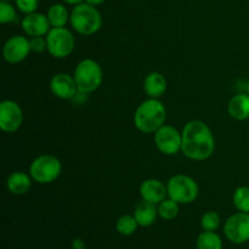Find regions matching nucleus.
Masks as SVG:
<instances>
[{
    "label": "nucleus",
    "mask_w": 249,
    "mask_h": 249,
    "mask_svg": "<svg viewBox=\"0 0 249 249\" xmlns=\"http://www.w3.org/2000/svg\"><path fill=\"white\" fill-rule=\"evenodd\" d=\"M49 23L51 28H58V27H66L67 22L70 21L71 14L68 12L67 7L63 4H53L49 7L48 12Z\"/></svg>",
    "instance_id": "6ab92c4d"
},
{
    "label": "nucleus",
    "mask_w": 249,
    "mask_h": 249,
    "mask_svg": "<svg viewBox=\"0 0 249 249\" xmlns=\"http://www.w3.org/2000/svg\"><path fill=\"white\" fill-rule=\"evenodd\" d=\"M16 7L24 15L33 14L36 12L39 6V0H15Z\"/></svg>",
    "instance_id": "a878e982"
},
{
    "label": "nucleus",
    "mask_w": 249,
    "mask_h": 249,
    "mask_svg": "<svg viewBox=\"0 0 249 249\" xmlns=\"http://www.w3.org/2000/svg\"><path fill=\"white\" fill-rule=\"evenodd\" d=\"M167 79L160 72H151L143 82V90L150 99H160L167 91Z\"/></svg>",
    "instance_id": "2eb2a0df"
},
{
    "label": "nucleus",
    "mask_w": 249,
    "mask_h": 249,
    "mask_svg": "<svg viewBox=\"0 0 249 249\" xmlns=\"http://www.w3.org/2000/svg\"><path fill=\"white\" fill-rule=\"evenodd\" d=\"M2 1H12V0H2Z\"/></svg>",
    "instance_id": "2f4dec72"
},
{
    "label": "nucleus",
    "mask_w": 249,
    "mask_h": 249,
    "mask_svg": "<svg viewBox=\"0 0 249 249\" xmlns=\"http://www.w3.org/2000/svg\"><path fill=\"white\" fill-rule=\"evenodd\" d=\"M31 175L24 172H14L7 177L6 187L10 194L15 196H22L27 194L32 186Z\"/></svg>",
    "instance_id": "dca6fc26"
},
{
    "label": "nucleus",
    "mask_w": 249,
    "mask_h": 249,
    "mask_svg": "<svg viewBox=\"0 0 249 249\" xmlns=\"http://www.w3.org/2000/svg\"><path fill=\"white\" fill-rule=\"evenodd\" d=\"M181 152L192 160H208L215 150V140L211 128L204 122L194 119L181 131Z\"/></svg>",
    "instance_id": "f257e3e1"
},
{
    "label": "nucleus",
    "mask_w": 249,
    "mask_h": 249,
    "mask_svg": "<svg viewBox=\"0 0 249 249\" xmlns=\"http://www.w3.org/2000/svg\"><path fill=\"white\" fill-rule=\"evenodd\" d=\"M65 4H68V5H73V6H75V5H79L82 4V2H84L85 0H62Z\"/></svg>",
    "instance_id": "c756f323"
},
{
    "label": "nucleus",
    "mask_w": 249,
    "mask_h": 249,
    "mask_svg": "<svg viewBox=\"0 0 249 249\" xmlns=\"http://www.w3.org/2000/svg\"><path fill=\"white\" fill-rule=\"evenodd\" d=\"M70 22L77 33L82 36H92L102 27V16L96 6L84 1L73 7Z\"/></svg>",
    "instance_id": "7ed1b4c3"
},
{
    "label": "nucleus",
    "mask_w": 249,
    "mask_h": 249,
    "mask_svg": "<svg viewBox=\"0 0 249 249\" xmlns=\"http://www.w3.org/2000/svg\"><path fill=\"white\" fill-rule=\"evenodd\" d=\"M31 53L29 39L23 36H14L6 40L2 48V56L7 63H19Z\"/></svg>",
    "instance_id": "9b49d317"
},
{
    "label": "nucleus",
    "mask_w": 249,
    "mask_h": 249,
    "mask_svg": "<svg viewBox=\"0 0 249 249\" xmlns=\"http://www.w3.org/2000/svg\"><path fill=\"white\" fill-rule=\"evenodd\" d=\"M220 216L216 212L209 211L201 218V226L204 231H216L220 226Z\"/></svg>",
    "instance_id": "b1692460"
},
{
    "label": "nucleus",
    "mask_w": 249,
    "mask_h": 249,
    "mask_svg": "<svg viewBox=\"0 0 249 249\" xmlns=\"http://www.w3.org/2000/svg\"><path fill=\"white\" fill-rule=\"evenodd\" d=\"M168 197L179 204H189L196 201L199 194L198 184L187 175H174L167 182Z\"/></svg>",
    "instance_id": "423d86ee"
},
{
    "label": "nucleus",
    "mask_w": 249,
    "mask_h": 249,
    "mask_svg": "<svg viewBox=\"0 0 249 249\" xmlns=\"http://www.w3.org/2000/svg\"><path fill=\"white\" fill-rule=\"evenodd\" d=\"M138 221H136L135 216L134 215H122L121 218L117 220L116 224V229L121 235L123 236H131L133 233L136 232L138 230Z\"/></svg>",
    "instance_id": "4be33fe9"
},
{
    "label": "nucleus",
    "mask_w": 249,
    "mask_h": 249,
    "mask_svg": "<svg viewBox=\"0 0 249 249\" xmlns=\"http://www.w3.org/2000/svg\"><path fill=\"white\" fill-rule=\"evenodd\" d=\"M85 242L82 240V238H74L72 242V248L73 249H87L85 247Z\"/></svg>",
    "instance_id": "cd10ccee"
},
{
    "label": "nucleus",
    "mask_w": 249,
    "mask_h": 249,
    "mask_svg": "<svg viewBox=\"0 0 249 249\" xmlns=\"http://www.w3.org/2000/svg\"><path fill=\"white\" fill-rule=\"evenodd\" d=\"M16 19V9L10 4V1L0 2V22L2 24L10 23Z\"/></svg>",
    "instance_id": "393cba45"
},
{
    "label": "nucleus",
    "mask_w": 249,
    "mask_h": 249,
    "mask_svg": "<svg viewBox=\"0 0 249 249\" xmlns=\"http://www.w3.org/2000/svg\"><path fill=\"white\" fill-rule=\"evenodd\" d=\"M247 94L249 95V80H248V83H247Z\"/></svg>",
    "instance_id": "7c9ffc66"
},
{
    "label": "nucleus",
    "mask_w": 249,
    "mask_h": 249,
    "mask_svg": "<svg viewBox=\"0 0 249 249\" xmlns=\"http://www.w3.org/2000/svg\"><path fill=\"white\" fill-rule=\"evenodd\" d=\"M106 1V0H85V2H88V4L92 5V6H99V5H102L104 2Z\"/></svg>",
    "instance_id": "c85d7f7f"
},
{
    "label": "nucleus",
    "mask_w": 249,
    "mask_h": 249,
    "mask_svg": "<svg viewBox=\"0 0 249 249\" xmlns=\"http://www.w3.org/2000/svg\"><path fill=\"white\" fill-rule=\"evenodd\" d=\"M197 249H223V241L214 231H203L197 238Z\"/></svg>",
    "instance_id": "aec40b11"
},
{
    "label": "nucleus",
    "mask_w": 249,
    "mask_h": 249,
    "mask_svg": "<svg viewBox=\"0 0 249 249\" xmlns=\"http://www.w3.org/2000/svg\"><path fill=\"white\" fill-rule=\"evenodd\" d=\"M62 172L60 160L53 155H41L32 162L29 167V175L33 181L45 185L55 181Z\"/></svg>",
    "instance_id": "39448f33"
},
{
    "label": "nucleus",
    "mask_w": 249,
    "mask_h": 249,
    "mask_svg": "<svg viewBox=\"0 0 249 249\" xmlns=\"http://www.w3.org/2000/svg\"><path fill=\"white\" fill-rule=\"evenodd\" d=\"M134 216H135L139 226L148 228V226L153 225L156 223V220H157L158 216L157 204L150 203V202L146 201L140 202L136 206L135 211H134Z\"/></svg>",
    "instance_id": "f3484780"
},
{
    "label": "nucleus",
    "mask_w": 249,
    "mask_h": 249,
    "mask_svg": "<svg viewBox=\"0 0 249 249\" xmlns=\"http://www.w3.org/2000/svg\"><path fill=\"white\" fill-rule=\"evenodd\" d=\"M167 109L160 99H147L139 105L134 114L136 129L143 134L156 133L165 124Z\"/></svg>",
    "instance_id": "f03ea898"
},
{
    "label": "nucleus",
    "mask_w": 249,
    "mask_h": 249,
    "mask_svg": "<svg viewBox=\"0 0 249 249\" xmlns=\"http://www.w3.org/2000/svg\"><path fill=\"white\" fill-rule=\"evenodd\" d=\"M226 238L235 245H242L249 241V213L233 214L224 226Z\"/></svg>",
    "instance_id": "1a4fd4ad"
},
{
    "label": "nucleus",
    "mask_w": 249,
    "mask_h": 249,
    "mask_svg": "<svg viewBox=\"0 0 249 249\" xmlns=\"http://www.w3.org/2000/svg\"><path fill=\"white\" fill-rule=\"evenodd\" d=\"M233 206L238 212L249 213V187L241 186L233 192Z\"/></svg>",
    "instance_id": "5701e85b"
},
{
    "label": "nucleus",
    "mask_w": 249,
    "mask_h": 249,
    "mask_svg": "<svg viewBox=\"0 0 249 249\" xmlns=\"http://www.w3.org/2000/svg\"><path fill=\"white\" fill-rule=\"evenodd\" d=\"M87 249H89V248H87Z\"/></svg>",
    "instance_id": "473e14b6"
},
{
    "label": "nucleus",
    "mask_w": 249,
    "mask_h": 249,
    "mask_svg": "<svg viewBox=\"0 0 249 249\" xmlns=\"http://www.w3.org/2000/svg\"><path fill=\"white\" fill-rule=\"evenodd\" d=\"M155 143L163 155H177L182 147V135L174 126L164 124L155 133Z\"/></svg>",
    "instance_id": "6e6552de"
},
{
    "label": "nucleus",
    "mask_w": 249,
    "mask_h": 249,
    "mask_svg": "<svg viewBox=\"0 0 249 249\" xmlns=\"http://www.w3.org/2000/svg\"><path fill=\"white\" fill-rule=\"evenodd\" d=\"M29 45H31V51H33V53H36L48 50L46 36H31V39H29Z\"/></svg>",
    "instance_id": "bb28decb"
},
{
    "label": "nucleus",
    "mask_w": 249,
    "mask_h": 249,
    "mask_svg": "<svg viewBox=\"0 0 249 249\" xmlns=\"http://www.w3.org/2000/svg\"><path fill=\"white\" fill-rule=\"evenodd\" d=\"M50 90L61 100H73L79 92L74 77L67 73H57L53 75L50 80Z\"/></svg>",
    "instance_id": "f8f14e48"
},
{
    "label": "nucleus",
    "mask_w": 249,
    "mask_h": 249,
    "mask_svg": "<svg viewBox=\"0 0 249 249\" xmlns=\"http://www.w3.org/2000/svg\"><path fill=\"white\" fill-rule=\"evenodd\" d=\"M168 195L167 186L160 180L147 179L140 186V196L142 201L160 204Z\"/></svg>",
    "instance_id": "4468645a"
},
{
    "label": "nucleus",
    "mask_w": 249,
    "mask_h": 249,
    "mask_svg": "<svg viewBox=\"0 0 249 249\" xmlns=\"http://www.w3.org/2000/svg\"><path fill=\"white\" fill-rule=\"evenodd\" d=\"M46 41L49 53L55 58L67 57L74 50V36L66 27L50 28L46 34Z\"/></svg>",
    "instance_id": "0eeeda50"
},
{
    "label": "nucleus",
    "mask_w": 249,
    "mask_h": 249,
    "mask_svg": "<svg viewBox=\"0 0 249 249\" xmlns=\"http://www.w3.org/2000/svg\"><path fill=\"white\" fill-rule=\"evenodd\" d=\"M21 27L24 33L28 36H46L50 31L51 26L46 15L33 12L26 15L21 22Z\"/></svg>",
    "instance_id": "ddd939ff"
},
{
    "label": "nucleus",
    "mask_w": 249,
    "mask_h": 249,
    "mask_svg": "<svg viewBox=\"0 0 249 249\" xmlns=\"http://www.w3.org/2000/svg\"><path fill=\"white\" fill-rule=\"evenodd\" d=\"M229 114L236 121H246L249 118V95L237 94L231 97L228 105Z\"/></svg>",
    "instance_id": "a211bd4d"
},
{
    "label": "nucleus",
    "mask_w": 249,
    "mask_h": 249,
    "mask_svg": "<svg viewBox=\"0 0 249 249\" xmlns=\"http://www.w3.org/2000/svg\"><path fill=\"white\" fill-rule=\"evenodd\" d=\"M158 215L164 220H173L179 214V203L172 198H165L158 204Z\"/></svg>",
    "instance_id": "412c9836"
},
{
    "label": "nucleus",
    "mask_w": 249,
    "mask_h": 249,
    "mask_svg": "<svg viewBox=\"0 0 249 249\" xmlns=\"http://www.w3.org/2000/svg\"><path fill=\"white\" fill-rule=\"evenodd\" d=\"M79 92L90 94L97 90L104 79V72L99 63L91 58L80 61L73 73Z\"/></svg>",
    "instance_id": "20e7f679"
},
{
    "label": "nucleus",
    "mask_w": 249,
    "mask_h": 249,
    "mask_svg": "<svg viewBox=\"0 0 249 249\" xmlns=\"http://www.w3.org/2000/svg\"><path fill=\"white\" fill-rule=\"evenodd\" d=\"M23 123L21 106L14 100H4L0 104V128L5 133H15Z\"/></svg>",
    "instance_id": "9d476101"
}]
</instances>
